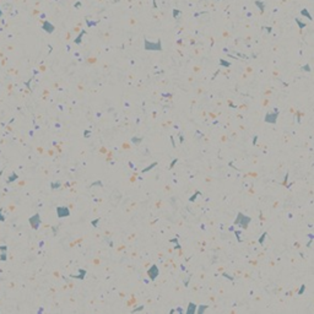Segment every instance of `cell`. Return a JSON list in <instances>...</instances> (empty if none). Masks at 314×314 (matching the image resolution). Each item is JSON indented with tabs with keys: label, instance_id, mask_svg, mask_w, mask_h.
<instances>
[{
	"label": "cell",
	"instance_id": "2",
	"mask_svg": "<svg viewBox=\"0 0 314 314\" xmlns=\"http://www.w3.org/2000/svg\"><path fill=\"white\" fill-rule=\"evenodd\" d=\"M57 214H58V217H66V216L70 215V210L68 209L66 206H58L57 207Z\"/></svg>",
	"mask_w": 314,
	"mask_h": 314
},
{
	"label": "cell",
	"instance_id": "5",
	"mask_svg": "<svg viewBox=\"0 0 314 314\" xmlns=\"http://www.w3.org/2000/svg\"><path fill=\"white\" fill-rule=\"evenodd\" d=\"M0 221H5V217L3 216V210H0Z\"/></svg>",
	"mask_w": 314,
	"mask_h": 314
},
{
	"label": "cell",
	"instance_id": "3",
	"mask_svg": "<svg viewBox=\"0 0 314 314\" xmlns=\"http://www.w3.org/2000/svg\"><path fill=\"white\" fill-rule=\"evenodd\" d=\"M15 179H17V174L14 172L12 174H11V178H9L7 179V182H12V181H15Z\"/></svg>",
	"mask_w": 314,
	"mask_h": 314
},
{
	"label": "cell",
	"instance_id": "1",
	"mask_svg": "<svg viewBox=\"0 0 314 314\" xmlns=\"http://www.w3.org/2000/svg\"><path fill=\"white\" fill-rule=\"evenodd\" d=\"M28 221H30V225L32 226V228H33V229H38L39 225H41V217H39L38 214L31 216Z\"/></svg>",
	"mask_w": 314,
	"mask_h": 314
},
{
	"label": "cell",
	"instance_id": "4",
	"mask_svg": "<svg viewBox=\"0 0 314 314\" xmlns=\"http://www.w3.org/2000/svg\"><path fill=\"white\" fill-rule=\"evenodd\" d=\"M59 187H60V183H52V189H58Z\"/></svg>",
	"mask_w": 314,
	"mask_h": 314
}]
</instances>
